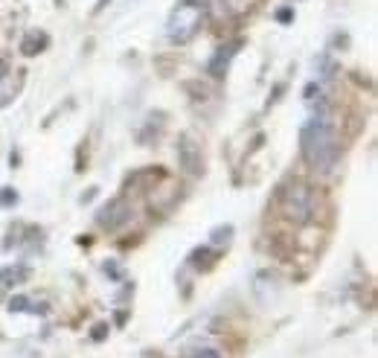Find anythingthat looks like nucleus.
Here are the masks:
<instances>
[{
  "label": "nucleus",
  "mask_w": 378,
  "mask_h": 358,
  "mask_svg": "<svg viewBox=\"0 0 378 358\" xmlns=\"http://www.w3.org/2000/svg\"><path fill=\"white\" fill-rule=\"evenodd\" d=\"M105 3H108V0H102V3H99V9H102V6H105Z\"/></svg>",
  "instance_id": "18"
},
{
  "label": "nucleus",
  "mask_w": 378,
  "mask_h": 358,
  "mask_svg": "<svg viewBox=\"0 0 378 358\" xmlns=\"http://www.w3.org/2000/svg\"><path fill=\"white\" fill-rule=\"evenodd\" d=\"M178 160H180V167H184L187 175H198L204 169V160H201V148L198 143L192 140V134H184L178 143Z\"/></svg>",
  "instance_id": "5"
},
{
  "label": "nucleus",
  "mask_w": 378,
  "mask_h": 358,
  "mask_svg": "<svg viewBox=\"0 0 378 358\" xmlns=\"http://www.w3.org/2000/svg\"><path fill=\"white\" fill-rule=\"evenodd\" d=\"M230 239H233V225H224V228H216L209 233V245L221 248V245H230Z\"/></svg>",
  "instance_id": "10"
},
{
  "label": "nucleus",
  "mask_w": 378,
  "mask_h": 358,
  "mask_svg": "<svg viewBox=\"0 0 378 358\" xmlns=\"http://www.w3.org/2000/svg\"><path fill=\"white\" fill-rule=\"evenodd\" d=\"M300 152L306 157V163L320 172V175H329L332 169L338 167V157H341V143H338V134H335V126L329 119V111H326V102H320L317 114L309 119L306 126L300 131Z\"/></svg>",
  "instance_id": "1"
},
{
  "label": "nucleus",
  "mask_w": 378,
  "mask_h": 358,
  "mask_svg": "<svg viewBox=\"0 0 378 358\" xmlns=\"http://www.w3.org/2000/svg\"><path fill=\"white\" fill-rule=\"evenodd\" d=\"M9 312H29V300H26V297H12Z\"/></svg>",
  "instance_id": "13"
},
{
  "label": "nucleus",
  "mask_w": 378,
  "mask_h": 358,
  "mask_svg": "<svg viewBox=\"0 0 378 358\" xmlns=\"http://www.w3.org/2000/svg\"><path fill=\"white\" fill-rule=\"evenodd\" d=\"M204 18H207V6L201 0H180L169 12V21H166V38L172 44H189L204 26Z\"/></svg>",
  "instance_id": "2"
},
{
  "label": "nucleus",
  "mask_w": 378,
  "mask_h": 358,
  "mask_svg": "<svg viewBox=\"0 0 378 358\" xmlns=\"http://www.w3.org/2000/svg\"><path fill=\"white\" fill-rule=\"evenodd\" d=\"M253 291H256V297H259L262 306H270L277 300V277L262 271L259 277H256V282H253Z\"/></svg>",
  "instance_id": "6"
},
{
  "label": "nucleus",
  "mask_w": 378,
  "mask_h": 358,
  "mask_svg": "<svg viewBox=\"0 0 378 358\" xmlns=\"http://www.w3.org/2000/svg\"><path fill=\"white\" fill-rule=\"evenodd\" d=\"M277 18H280L282 24H289V21L294 18V12H291V9H282V12H277Z\"/></svg>",
  "instance_id": "16"
},
{
  "label": "nucleus",
  "mask_w": 378,
  "mask_h": 358,
  "mask_svg": "<svg viewBox=\"0 0 378 358\" xmlns=\"http://www.w3.org/2000/svg\"><path fill=\"white\" fill-rule=\"evenodd\" d=\"M0 204H3V207H15V204H18V192H15L12 187H3V192H0Z\"/></svg>",
  "instance_id": "12"
},
{
  "label": "nucleus",
  "mask_w": 378,
  "mask_h": 358,
  "mask_svg": "<svg viewBox=\"0 0 378 358\" xmlns=\"http://www.w3.org/2000/svg\"><path fill=\"white\" fill-rule=\"evenodd\" d=\"M187 358H221L216 350H209V347H201V350H192Z\"/></svg>",
  "instance_id": "14"
},
{
  "label": "nucleus",
  "mask_w": 378,
  "mask_h": 358,
  "mask_svg": "<svg viewBox=\"0 0 378 358\" xmlns=\"http://www.w3.org/2000/svg\"><path fill=\"white\" fill-rule=\"evenodd\" d=\"M128 219H131V207H128L126 198H111V201L99 210V216H96V221H99L105 230H119Z\"/></svg>",
  "instance_id": "4"
},
{
  "label": "nucleus",
  "mask_w": 378,
  "mask_h": 358,
  "mask_svg": "<svg viewBox=\"0 0 378 358\" xmlns=\"http://www.w3.org/2000/svg\"><path fill=\"white\" fill-rule=\"evenodd\" d=\"M26 277H29V268L26 265H6L3 271H0V291H9V289H15V286H21V282H26Z\"/></svg>",
  "instance_id": "7"
},
{
  "label": "nucleus",
  "mask_w": 378,
  "mask_h": 358,
  "mask_svg": "<svg viewBox=\"0 0 378 358\" xmlns=\"http://www.w3.org/2000/svg\"><path fill=\"white\" fill-rule=\"evenodd\" d=\"M224 15H230V18H239V15H245L250 6H253V0H218Z\"/></svg>",
  "instance_id": "9"
},
{
  "label": "nucleus",
  "mask_w": 378,
  "mask_h": 358,
  "mask_svg": "<svg viewBox=\"0 0 378 358\" xmlns=\"http://www.w3.org/2000/svg\"><path fill=\"white\" fill-rule=\"evenodd\" d=\"M105 330H108V326H105V323H102V326H96V332H94V338H96V341H102V338H105Z\"/></svg>",
  "instance_id": "17"
},
{
  "label": "nucleus",
  "mask_w": 378,
  "mask_h": 358,
  "mask_svg": "<svg viewBox=\"0 0 378 358\" xmlns=\"http://www.w3.org/2000/svg\"><path fill=\"white\" fill-rule=\"evenodd\" d=\"M105 274H111L114 280H119V277H123V274H119V268H117L114 262H105Z\"/></svg>",
  "instance_id": "15"
},
{
  "label": "nucleus",
  "mask_w": 378,
  "mask_h": 358,
  "mask_svg": "<svg viewBox=\"0 0 378 358\" xmlns=\"http://www.w3.org/2000/svg\"><path fill=\"white\" fill-rule=\"evenodd\" d=\"M236 47H239V41L236 44H227V47H221L216 53V58L209 62V73H213V76H224V70H227V65H230V58L236 56Z\"/></svg>",
  "instance_id": "8"
},
{
  "label": "nucleus",
  "mask_w": 378,
  "mask_h": 358,
  "mask_svg": "<svg viewBox=\"0 0 378 358\" xmlns=\"http://www.w3.org/2000/svg\"><path fill=\"white\" fill-rule=\"evenodd\" d=\"M41 44H47V38H35V35H26L24 38V44H21V50H24V56H35V53H41Z\"/></svg>",
  "instance_id": "11"
},
{
  "label": "nucleus",
  "mask_w": 378,
  "mask_h": 358,
  "mask_svg": "<svg viewBox=\"0 0 378 358\" xmlns=\"http://www.w3.org/2000/svg\"><path fill=\"white\" fill-rule=\"evenodd\" d=\"M280 210L294 225H309L314 219V189L302 181H291L280 192Z\"/></svg>",
  "instance_id": "3"
}]
</instances>
